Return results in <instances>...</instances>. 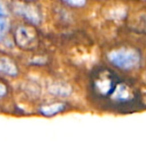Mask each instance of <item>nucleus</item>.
Returning <instances> with one entry per match:
<instances>
[{
    "instance_id": "1",
    "label": "nucleus",
    "mask_w": 146,
    "mask_h": 146,
    "mask_svg": "<svg viewBox=\"0 0 146 146\" xmlns=\"http://www.w3.org/2000/svg\"><path fill=\"white\" fill-rule=\"evenodd\" d=\"M109 60L121 69H131L139 64L140 56L136 50L131 48H120L113 50L108 55Z\"/></svg>"
},
{
    "instance_id": "2",
    "label": "nucleus",
    "mask_w": 146,
    "mask_h": 146,
    "mask_svg": "<svg viewBox=\"0 0 146 146\" xmlns=\"http://www.w3.org/2000/svg\"><path fill=\"white\" fill-rule=\"evenodd\" d=\"M14 40L20 48L30 50L37 45V35L31 27L20 26L15 31Z\"/></svg>"
},
{
    "instance_id": "3",
    "label": "nucleus",
    "mask_w": 146,
    "mask_h": 146,
    "mask_svg": "<svg viewBox=\"0 0 146 146\" xmlns=\"http://www.w3.org/2000/svg\"><path fill=\"white\" fill-rule=\"evenodd\" d=\"M16 9H17V12H18L21 16L26 18L27 20L31 21V22H33V23H36V24L40 22V14H39L38 11L33 6H31V5H25V4L21 5L20 4L16 7Z\"/></svg>"
},
{
    "instance_id": "4",
    "label": "nucleus",
    "mask_w": 146,
    "mask_h": 146,
    "mask_svg": "<svg viewBox=\"0 0 146 146\" xmlns=\"http://www.w3.org/2000/svg\"><path fill=\"white\" fill-rule=\"evenodd\" d=\"M48 90L51 94L55 96H60V97H67V96L70 95L71 91H72L70 86L60 81L50 83L48 86Z\"/></svg>"
},
{
    "instance_id": "5",
    "label": "nucleus",
    "mask_w": 146,
    "mask_h": 146,
    "mask_svg": "<svg viewBox=\"0 0 146 146\" xmlns=\"http://www.w3.org/2000/svg\"><path fill=\"white\" fill-rule=\"evenodd\" d=\"M0 72L9 76H15L18 73V69L10 58L0 57Z\"/></svg>"
},
{
    "instance_id": "6",
    "label": "nucleus",
    "mask_w": 146,
    "mask_h": 146,
    "mask_svg": "<svg viewBox=\"0 0 146 146\" xmlns=\"http://www.w3.org/2000/svg\"><path fill=\"white\" fill-rule=\"evenodd\" d=\"M8 28V20L6 18V13L3 5L0 3V40H2Z\"/></svg>"
},
{
    "instance_id": "7",
    "label": "nucleus",
    "mask_w": 146,
    "mask_h": 146,
    "mask_svg": "<svg viewBox=\"0 0 146 146\" xmlns=\"http://www.w3.org/2000/svg\"><path fill=\"white\" fill-rule=\"evenodd\" d=\"M64 108V106L60 103H56V104H52V105H47V106H43L41 108V112L45 115H54V114L60 112L61 110Z\"/></svg>"
},
{
    "instance_id": "8",
    "label": "nucleus",
    "mask_w": 146,
    "mask_h": 146,
    "mask_svg": "<svg viewBox=\"0 0 146 146\" xmlns=\"http://www.w3.org/2000/svg\"><path fill=\"white\" fill-rule=\"evenodd\" d=\"M63 1L68 3L69 5H72V6H76V7L83 6L86 2V0H63Z\"/></svg>"
},
{
    "instance_id": "9",
    "label": "nucleus",
    "mask_w": 146,
    "mask_h": 146,
    "mask_svg": "<svg viewBox=\"0 0 146 146\" xmlns=\"http://www.w3.org/2000/svg\"><path fill=\"white\" fill-rule=\"evenodd\" d=\"M6 92V89H5V86L3 84L0 83V96H2L3 94Z\"/></svg>"
}]
</instances>
